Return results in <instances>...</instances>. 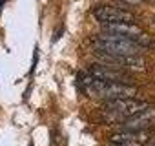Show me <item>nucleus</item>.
I'll use <instances>...</instances> for the list:
<instances>
[{
	"label": "nucleus",
	"mask_w": 155,
	"mask_h": 146,
	"mask_svg": "<svg viewBox=\"0 0 155 146\" xmlns=\"http://www.w3.org/2000/svg\"><path fill=\"white\" fill-rule=\"evenodd\" d=\"M148 108V102L139 99H117L106 101L104 104V121L108 122H126L133 115Z\"/></svg>",
	"instance_id": "obj_3"
},
{
	"label": "nucleus",
	"mask_w": 155,
	"mask_h": 146,
	"mask_svg": "<svg viewBox=\"0 0 155 146\" xmlns=\"http://www.w3.org/2000/svg\"><path fill=\"white\" fill-rule=\"evenodd\" d=\"M97 22L104 26H117V24H135V18L130 11L120 9L117 6H97L93 11Z\"/></svg>",
	"instance_id": "obj_4"
},
{
	"label": "nucleus",
	"mask_w": 155,
	"mask_h": 146,
	"mask_svg": "<svg viewBox=\"0 0 155 146\" xmlns=\"http://www.w3.org/2000/svg\"><path fill=\"white\" fill-rule=\"evenodd\" d=\"M93 46L99 51V55H108V57H128V55H137L140 51V46L135 40L111 31L99 33L93 38Z\"/></svg>",
	"instance_id": "obj_2"
},
{
	"label": "nucleus",
	"mask_w": 155,
	"mask_h": 146,
	"mask_svg": "<svg viewBox=\"0 0 155 146\" xmlns=\"http://www.w3.org/2000/svg\"><path fill=\"white\" fill-rule=\"evenodd\" d=\"M151 137H153L151 128L135 130V131L122 130V131L110 135V142H111V146H146Z\"/></svg>",
	"instance_id": "obj_5"
},
{
	"label": "nucleus",
	"mask_w": 155,
	"mask_h": 146,
	"mask_svg": "<svg viewBox=\"0 0 155 146\" xmlns=\"http://www.w3.org/2000/svg\"><path fill=\"white\" fill-rule=\"evenodd\" d=\"M126 2H131V4H137V2H142V0H126Z\"/></svg>",
	"instance_id": "obj_7"
},
{
	"label": "nucleus",
	"mask_w": 155,
	"mask_h": 146,
	"mask_svg": "<svg viewBox=\"0 0 155 146\" xmlns=\"http://www.w3.org/2000/svg\"><path fill=\"white\" fill-rule=\"evenodd\" d=\"M79 81L82 82V90L91 95L99 97L104 101H117V99H135L137 97V88L120 82V81H110V79H101L91 73H81Z\"/></svg>",
	"instance_id": "obj_1"
},
{
	"label": "nucleus",
	"mask_w": 155,
	"mask_h": 146,
	"mask_svg": "<svg viewBox=\"0 0 155 146\" xmlns=\"http://www.w3.org/2000/svg\"><path fill=\"white\" fill-rule=\"evenodd\" d=\"M4 2H6V0H0V6H4Z\"/></svg>",
	"instance_id": "obj_8"
},
{
	"label": "nucleus",
	"mask_w": 155,
	"mask_h": 146,
	"mask_svg": "<svg viewBox=\"0 0 155 146\" xmlns=\"http://www.w3.org/2000/svg\"><path fill=\"white\" fill-rule=\"evenodd\" d=\"M153 122H155V108L148 106V108L142 110L140 113H137V115H133L131 119H128L126 122H122V130H130V131L146 130V128H150Z\"/></svg>",
	"instance_id": "obj_6"
}]
</instances>
